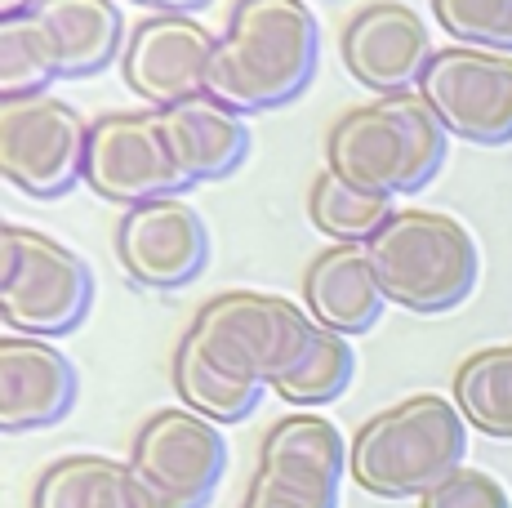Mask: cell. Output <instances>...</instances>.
<instances>
[{
    "mask_svg": "<svg viewBox=\"0 0 512 508\" xmlns=\"http://www.w3.org/2000/svg\"><path fill=\"white\" fill-rule=\"evenodd\" d=\"M85 188L112 205H147L161 197H183L192 183L174 161L156 112H112L90 125L85 152Z\"/></svg>",
    "mask_w": 512,
    "mask_h": 508,
    "instance_id": "10",
    "label": "cell"
},
{
    "mask_svg": "<svg viewBox=\"0 0 512 508\" xmlns=\"http://www.w3.org/2000/svg\"><path fill=\"white\" fill-rule=\"evenodd\" d=\"M392 197H379V192L352 188L348 179H339L334 170L317 174L308 188V219L321 237H330L334 246H370L383 232V223L392 219Z\"/></svg>",
    "mask_w": 512,
    "mask_h": 508,
    "instance_id": "22",
    "label": "cell"
},
{
    "mask_svg": "<svg viewBox=\"0 0 512 508\" xmlns=\"http://www.w3.org/2000/svg\"><path fill=\"white\" fill-rule=\"evenodd\" d=\"M303 308L317 326L334 335L352 339L379 326L388 295H383L379 277L366 246H326L303 272Z\"/></svg>",
    "mask_w": 512,
    "mask_h": 508,
    "instance_id": "16",
    "label": "cell"
},
{
    "mask_svg": "<svg viewBox=\"0 0 512 508\" xmlns=\"http://www.w3.org/2000/svg\"><path fill=\"white\" fill-rule=\"evenodd\" d=\"M388 304L441 317L472 299L481 254L472 232L441 210H397L366 246Z\"/></svg>",
    "mask_w": 512,
    "mask_h": 508,
    "instance_id": "4",
    "label": "cell"
},
{
    "mask_svg": "<svg viewBox=\"0 0 512 508\" xmlns=\"http://www.w3.org/2000/svg\"><path fill=\"white\" fill-rule=\"evenodd\" d=\"M419 94L441 116L450 139L477 148H504L512 139V54L450 45L437 50Z\"/></svg>",
    "mask_w": 512,
    "mask_h": 508,
    "instance_id": "11",
    "label": "cell"
},
{
    "mask_svg": "<svg viewBox=\"0 0 512 508\" xmlns=\"http://www.w3.org/2000/svg\"><path fill=\"white\" fill-rule=\"evenodd\" d=\"M27 508H156L130 464L107 455H63L41 468Z\"/></svg>",
    "mask_w": 512,
    "mask_h": 508,
    "instance_id": "19",
    "label": "cell"
},
{
    "mask_svg": "<svg viewBox=\"0 0 512 508\" xmlns=\"http://www.w3.org/2000/svg\"><path fill=\"white\" fill-rule=\"evenodd\" d=\"M214 50H219V36L192 14H147L143 23L130 27V41H125V85L147 103V112H165L205 94Z\"/></svg>",
    "mask_w": 512,
    "mask_h": 508,
    "instance_id": "12",
    "label": "cell"
},
{
    "mask_svg": "<svg viewBox=\"0 0 512 508\" xmlns=\"http://www.w3.org/2000/svg\"><path fill=\"white\" fill-rule=\"evenodd\" d=\"M54 81H63V72L49 27L32 9L0 18V99H41Z\"/></svg>",
    "mask_w": 512,
    "mask_h": 508,
    "instance_id": "23",
    "label": "cell"
},
{
    "mask_svg": "<svg viewBox=\"0 0 512 508\" xmlns=\"http://www.w3.org/2000/svg\"><path fill=\"white\" fill-rule=\"evenodd\" d=\"M432 18L455 45L512 54V0H432Z\"/></svg>",
    "mask_w": 512,
    "mask_h": 508,
    "instance_id": "25",
    "label": "cell"
},
{
    "mask_svg": "<svg viewBox=\"0 0 512 508\" xmlns=\"http://www.w3.org/2000/svg\"><path fill=\"white\" fill-rule=\"evenodd\" d=\"M36 0H0V18H9V14H27Z\"/></svg>",
    "mask_w": 512,
    "mask_h": 508,
    "instance_id": "28",
    "label": "cell"
},
{
    "mask_svg": "<svg viewBox=\"0 0 512 508\" xmlns=\"http://www.w3.org/2000/svg\"><path fill=\"white\" fill-rule=\"evenodd\" d=\"M187 335L223 375L241 379V384L277 388L294 370V361L308 353L317 321L308 317V308L281 295L223 290V295L205 299Z\"/></svg>",
    "mask_w": 512,
    "mask_h": 508,
    "instance_id": "5",
    "label": "cell"
},
{
    "mask_svg": "<svg viewBox=\"0 0 512 508\" xmlns=\"http://www.w3.org/2000/svg\"><path fill=\"white\" fill-rule=\"evenodd\" d=\"M161 130L165 143H170L174 161L187 174V183H219L236 174V165L250 152V125H245L241 112L223 107L210 94H196L187 103L165 107Z\"/></svg>",
    "mask_w": 512,
    "mask_h": 508,
    "instance_id": "17",
    "label": "cell"
},
{
    "mask_svg": "<svg viewBox=\"0 0 512 508\" xmlns=\"http://www.w3.org/2000/svg\"><path fill=\"white\" fill-rule=\"evenodd\" d=\"M352 375H357V353L343 335L317 326L308 353L294 361V370L277 384V393L290 406H330L348 393Z\"/></svg>",
    "mask_w": 512,
    "mask_h": 508,
    "instance_id": "24",
    "label": "cell"
},
{
    "mask_svg": "<svg viewBox=\"0 0 512 508\" xmlns=\"http://www.w3.org/2000/svg\"><path fill=\"white\" fill-rule=\"evenodd\" d=\"M348 442L326 415L294 410L259 442V468L241 508H339Z\"/></svg>",
    "mask_w": 512,
    "mask_h": 508,
    "instance_id": "8",
    "label": "cell"
},
{
    "mask_svg": "<svg viewBox=\"0 0 512 508\" xmlns=\"http://www.w3.org/2000/svg\"><path fill=\"white\" fill-rule=\"evenodd\" d=\"M450 130L423 94H383L343 112L326 134V170L352 188L406 197L437 179L446 165Z\"/></svg>",
    "mask_w": 512,
    "mask_h": 508,
    "instance_id": "2",
    "label": "cell"
},
{
    "mask_svg": "<svg viewBox=\"0 0 512 508\" xmlns=\"http://www.w3.org/2000/svg\"><path fill=\"white\" fill-rule=\"evenodd\" d=\"M81 375L49 339L5 335L0 344V428L9 437L41 433L72 415Z\"/></svg>",
    "mask_w": 512,
    "mask_h": 508,
    "instance_id": "15",
    "label": "cell"
},
{
    "mask_svg": "<svg viewBox=\"0 0 512 508\" xmlns=\"http://www.w3.org/2000/svg\"><path fill=\"white\" fill-rule=\"evenodd\" d=\"M32 14L49 27L63 81H85L125 58L130 27L116 0H36Z\"/></svg>",
    "mask_w": 512,
    "mask_h": 508,
    "instance_id": "18",
    "label": "cell"
},
{
    "mask_svg": "<svg viewBox=\"0 0 512 508\" xmlns=\"http://www.w3.org/2000/svg\"><path fill=\"white\" fill-rule=\"evenodd\" d=\"M455 406L477 433L512 442V344L477 348L459 361Z\"/></svg>",
    "mask_w": 512,
    "mask_h": 508,
    "instance_id": "21",
    "label": "cell"
},
{
    "mask_svg": "<svg viewBox=\"0 0 512 508\" xmlns=\"http://www.w3.org/2000/svg\"><path fill=\"white\" fill-rule=\"evenodd\" d=\"M419 508H512V495L499 477L481 473V468H455L446 482L419 495Z\"/></svg>",
    "mask_w": 512,
    "mask_h": 508,
    "instance_id": "26",
    "label": "cell"
},
{
    "mask_svg": "<svg viewBox=\"0 0 512 508\" xmlns=\"http://www.w3.org/2000/svg\"><path fill=\"white\" fill-rule=\"evenodd\" d=\"M116 259L143 290H183L210 263V228L183 197L134 205L116 223Z\"/></svg>",
    "mask_w": 512,
    "mask_h": 508,
    "instance_id": "13",
    "label": "cell"
},
{
    "mask_svg": "<svg viewBox=\"0 0 512 508\" xmlns=\"http://www.w3.org/2000/svg\"><path fill=\"white\" fill-rule=\"evenodd\" d=\"M321 27L308 0H236L205 94L241 116L277 112L317 76Z\"/></svg>",
    "mask_w": 512,
    "mask_h": 508,
    "instance_id": "1",
    "label": "cell"
},
{
    "mask_svg": "<svg viewBox=\"0 0 512 508\" xmlns=\"http://www.w3.org/2000/svg\"><path fill=\"white\" fill-rule=\"evenodd\" d=\"M134 5L152 9V14H196V9H205L210 0H134Z\"/></svg>",
    "mask_w": 512,
    "mask_h": 508,
    "instance_id": "27",
    "label": "cell"
},
{
    "mask_svg": "<svg viewBox=\"0 0 512 508\" xmlns=\"http://www.w3.org/2000/svg\"><path fill=\"white\" fill-rule=\"evenodd\" d=\"M130 468L156 508H210L228 477V442L196 410L165 406L139 424Z\"/></svg>",
    "mask_w": 512,
    "mask_h": 508,
    "instance_id": "7",
    "label": "cell"
},
{
    "mask_svg": "<svg viewBox=\"0 0 512 508\" xmlns=\"http://www.w3.org/2000/svg\"><path fill=\"white\" fill-rule=\"evenodd\" d=\"M90 125L63 99H9L0 103V170L23 197L54 201L85 183Z\"/></svg>",
    "mask_w": 512,
    "mask_h": 508,
    "instance_id": "9",
    "label": "cell"
},
{
    "mask_svg": "<svg viewBox=\"0 0 512 508\" xmlns=\"http://www.w3.org/2000/svg\"><path fill=\"white\" fill-rule=\"evenodd\" d=\"M90 308L94 268L72 246L23 223L0 232V317L9 335H72L85 326Z\"/></svg>",
    "mask_w": 512,
    "mask_h": 508,
    "instance_id": "6",
    "label": "cell"
},
{
    "mask_svg": "<svg viewBox=\"0 0 512 508\" xmlns=\"http://www.w3.org/2000/svg\"><path fill=\"white\" fill-rule=\"evenodd\" d=\"M339 54L352 81L383 99V94H415L437 50L428 23L410 5L374 0L343 23Z\"/></svg>",
    "mask_w": 512,
    "mask_h": 508,
    "instance_id": "14",
    "label": "cell"
},
{
    "mask_svg": "<svg viewBox=\"0 0 512 508\" xmlns=\"http://www.w3.org/2000/svg\"><path fill=\"white\" fill-rule=\"evenodd\" d=\"M468 459V419L437 393H415L379 410L348 442V473L366 495H428Z\"/></svg>",
    "mask_w": 512,
    "mask_h": 508,
    "instance_id": "3",
    "label": "cell"
},
{
    "mask_svg": "<svg viewBox=\"0 0 512 508\" xmlns=\"http://www.w3.org/2000/svg\"><path fill=\"white\" fill-rule=\"evenodd\" d=\"M170 379H174V393L187 410H196L201 419L210 424H245L254 410L263 406V384H241V379L223 375L201 348L192 344V335L183 330L179 348H174V366H170Z\"/></svg>",
    "mask_w": 512,
    "mask_h": 508,
    "instance_id": "20",
    "label": "cell"
}]
</instances>
